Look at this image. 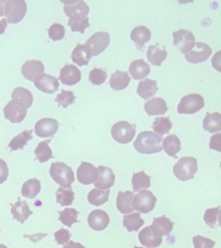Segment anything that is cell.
<instances>
[{"mask_svg":"<svg viewBox=\"0 0 221 248\" xmlns=\"http://www.w3.org/2000/svg\"><path fill=\"white\" fill-rule=\"evenodd\" d=\"M173 44L182 54L191 51L195 45V38L193 33L187 29H180L172 33Z\"/></svg>","mask_w":221,"mask_h":248,"instance_id":"10","label":"cell"},{"mask_svg":"<svg viewBox=\"0 0 221 248\" xmlns=\"http://www.w3.org/2000/svg\"><path fill=\"white\" fill-rule=\"evenodd\" d=\"M134 193L131 191H119L116 199V207L123 214H131L135 209L132 206Z\"/></svg>","mask_w":221,"mask_h":248,"instance_id":"26","label":"cell"},{"mask_svg":"<svg viewBox=\"0 0 221 248\" xmlns=\"http://www.w3.org/2000/svg\"><path fill=\"white\" fill-rule=\"evenodd\" d=\"M9 176V168L7 163L0 158V184H3L7 180Z\"/></svg>","mask_w":221,"mask_h":248,"instance_id":"50","label":"cell"},{"mask_svg":"<svg viewBox=\"0 0 221 248\" xmlns=\"http://www.w3.org/2000/svg\"><path fill=\"white\" fill-rule=\"evenodd\" d=\"M168 52L165 46L161 48L158 44L151 45L147 48V57L149 62L153 65L160 66L166 59Z\"/></svg>","mask_w":221,"mask_h":248,"instance_id":"25","label":"cell"},{"mask_svg":"<svg viewBox=\"0 0 221 248\" xmlns=\"http://www.w3.org/2000/svg\"><path fill=\"white\" fill-rule=\"evenodd\" d=\"M134 248H144L138 247V246H135V247H134Z\"/></svg>","mask_w":221,"mask_h":248,"instance_id":"56","label":"cell"},{"mask_svg":"<svg viewBox=\"0 0 221 248\" xmlns=\"http://www.w3.org/2000/svg\"><path fill=\"white\" fill-rule=\"evenodd\" d=\"M139 240L143 246L147 248H157L161 245L162 237L157 236L151 230V226L145 227L139 232Z\"/></svg>","mask_w":221,"mask_h":248,"instance_id":"24","label":"cell"},{"mask_svg":"<svg viewBox=\"0 0 221 248\" xmlns=\"http://www.w3.org/2000/svg\"><path fill=\"white\" fill-rule=\"evenodd\" d=\"M34 85L43 93L53 94L58 90L59 83L57 78L44 73L37 80L34 81Z\"/></svg>","mask_w":221,"mask_h":248,"instance_id":"19","label":"cell"},{"mask_svg":"<svg viewBox=\"0 0 221 248\" xmlns=\"http://www.w3.org/2000/svg\"><path fill=\"white\" fill-rule=\"evenodd\" d=\"M193 243L195 248H213L215 242L203 236H193Z\"/></svg>","mask_w":221,"mask_h":248,"instance_id":"48","label":"cell"},{"mask_svg":"<svg viewBox=\"0 0 221 248\" xmlns=\"http://www.w3.org/2000/svg\"><path fill=\"white\" fill-rule=\"evenodd\" d=\"M44 73V64L40 60H28L23 64L22 73L28 80L35 81Z\"/></svg>","mask_w":221,"mask_h":248,"instance_id":"14","label":"cell"},{"mask_svg":"<svg viewBox=\"0 0 221 248\" xmlns=\"http://www.w3.org/2000/svg\"><path fill=\"white\" fill-rule=\"evenodd\" d=\"M48 34L53 41L61 40L65 35V28L60 23H53L48 29Z\"/></svg>","mask_w":221,"mask_h":248,"instance_id":"47","label":"cell"},{"mask_svg":"<svg viewBox=\"0 0 221 248\" xmlns=\"http://www.w3.org/2000/svg\"><path fill=\"white\" fill-rule=\"evenodd\" d=\"M162 140V136L152 131L141 132L134 142V147L141 154H154L162 151L160 145Z\"/></svg>","mask_w":221,"mask_h":248,"instance_id":"1","label":"cell"},{"mask_svg":"<svg viewBox=\"0 0 221 248\" xmlns=\"http://www.w3.org/2000/svg\"><path fill=\"white\" fill-rule=\"evenodd\" d=\"M221 133H217L211 137L209 148L221 152Z\"/></svg>","mask_w":221,"mask_h":248,"instance_id":"51","label":"cell"},{"mask_svg":"<svg viewBox=\"0 0 221 248\" xmlns=\"http://www.w3.org/2000/svg\"><path fill=\"white\" fill-rule=\"evenodd\" d=\"M163 148L169 156L177 158L176 155L181 150V141L175 135H168L163 141Z\"/></svg>","mask_w":221,"mask_h":248,"instance_id":"32","label":"cell"},{"mask_svg":"<svg viewBox=\"0 0 221 248\" xmlns=\"http://www.w3.org/2000/svg\"><path fill=\"white\" fill-rule=\"evenodd\" d=\"M140 213H134L129 215H124L123 224L129 232H137L144 224Z\"/></svg>","mask_w":221,"mask_h":248,"instance_id":"34","label":"cell"},{"mask_svg":"<svg viewBox=\"0 0 221 248\" xmlns=\"http://www.w3.org/2000/svg\"><path fill=\"white\" fill-rule=\"evenodd\" d=\"M50 174L54 181L63 188H70L75 181L72 169L63 162L52 163Z\"/></svg>","mask_w":221,"mask_h":248,"instance_id":"2","label":"cell"},{"mask_svg":"<svg viewBox=\"0 0 221 248\" xmlns=\"http://www.w3.org/2000/svg\"><path fill=\"white\" fill-rule=\"evenodd\" d=\"M221 114L218 112H207L203 120V128L209 133H217L221 131Z\"/></svg>","mask_w":221,"mask_h":248,"instance_id":"33","label":"cell"},{"mask_svg":"<svg viewBox=\"0 0 221 248\" xmlns=\"http://www.w3.org/2000/svg\"><path fill=\"white\" fill-rule=\"evenodd\" d=\"M204 106V100L201 95L190 94L181 99L177 110L179 114H193L199 111Z\"/></svg>","mask_w":221,"mask_h":248,"instance_id":"6","label":"cell"},{"mask_svg":"<svg viewBox=\"0 0 221 248\" xmlns=\"http://www.w3.org/2000/svg\"><path fill=\"white\" fill-rule=\"evenodd\" d=\"M129 73L136 80L146 78L151 73V67L145 60L139 59L132 62L129 66Z\"/></svg>","mask_w":221,"mask_h":248,"instance_id":"23","label":"cell"},{"mask_svg":"<svg viewBox=\"0 0 221 248\" xmlns=\"http://www.w3.org/2000/svg\"><path fill=\"white\" fill-rule=\"evenodd\" d=\"M68 25L70 27L72 32H79L83 34L85 29L90 27L89 17H86V18L81 19H69Z\"/></svg>","mask_w":221,"mask_h":248,"instance_id":"45","label":"cell"},{"mask_svg":"<svg viewBox=\"0 0 221 248\" xmlns=\"http://www.w3.org/2000/svg\"><path fill=\"white\" fill-rule=\"evenodd\" d=\"M173 173L180 181L193 179L198 170L197 160L194 157H182L174 165Z\"/></svg>","mask_w":221,"mask_h":248,"instance_id":"3","label":"cell"},{"mask_svg":"<svg viewBox=\"0 0 221 248\" xmlns=\"http://www.w3.org/2000/svg\"><path fill=\"white\" fill-rule=\"evenodd\" d=\"M174 223L166 216H162L153 220L151 228L157 236L168 235L173 229Z\"/></svg>","mask_w":221,"mask_h":248,"instance_id":"21","label":"cell"},{"mask_svg":"<svg viewBox=\"0 0 221 248\" xmlns=\"http://www.w3.org/2000/svg\"><path fill=\"white\" fill-rule=\"evenodd\" d=\"M107 78L106 72L102 69L94 68L89 75V79L93 84L100 85L104 83Z\"/></svg>","mask_w":221,"mask_h":248,"instance_id":"46","label":"cell"},{"mask_svg":"<svg viewBox=\"0 0 221 248\" xmlns=\"http://www.w3.org/2000/svg\"><path fill=\"white\" fill-rule=\"evenodd\" d=\"M156 202L157 199L152 192L148 190H141L134 196L132 206L136 211L147 214L154 209Z\"/></svg>","mask_w":221,"mask_h":248,"instance_id":"5","label":"cell"},{"mask_svg":"<svg viewBox=\"0 0 221 248\" xmlns=\"http://www.w3.org/2000/svg\"><path fill=\"white\" fill-rule=\"evenodd\" d=\"M193 50L185 54V59L189 63H200L206 61L212 54V49L208 45L198 42L194 46Z\"/></svg>","mask_w":221,"mask_h":248,"instance_id":"11","label":"cell"},{"mask_svg":"<svg viewBox=\"0 0 221 248\" xmlns=\"http://www.w3.org/2000/svg\"><path fill=\"white\" fill-rule=\"evenodd\" d=\"M8 21L6 18H3L0 20V34H3L5 32V29L7 27Z\"/></svg>","mask_w":221,"mask_h":248,"instance_id":"53","label":"cell"},{"mask_svg":"<svg viewBox=\"0 0 221 248\" xmlns=\"http://www.w3.org/2000/svg\"><path fill=\"white\" fill-rule=\"evenodd\" d=\"M11 206L13 219L18 220L21 224H23L34 213L30 209L28 203L26 201H21L20 197H18V201L14 204H11Z\"/></svg>","mask_w":221,"mask_h":248,"instance_id":"20","label":"cell"},{"mask_svg":"<svg viewBox=\"0 0 221 248\" xmlns=\"http://www.w3.org/2000/svg\"><path fill=\"white\" fill-rule=\"evenodd\" d=\"M98 169L89 162L81 163L77 170V180L83 185H90L98 179Z\"/></svg>","mask_w":221,"mask_h":248,"instance_id":"12","label":"cell"},{"mask_svg":"<svg viewBox=\"0 0 221 248\" xmlns=\"http://www.w3.org/2000/svg\"><path fill=\"white\" fill-rule=\"evenodd\" d=\"M12 101L19 106L26 108H30L34 102V96L28 89L18 87L15 89L12 93Z\"/></svg>","mask_w":221,"mask_h":248,"instance_id":"22","label":"cell"},{"mask_svg":"<svg viewBox=\"0 0 221 248\" xmlns=\"http://www.w3.org/2000/svg\"><path fill=\"white\" fill-rule=\"evenodd\" d=\"M88 223L92 230L101 232L105 230L110 223L109 216L102 209H96L88 215Z\"/></svg>","mask_w":221,"mask_h":248,"instance_id":"16","label":"cell"},{"mask_svg":"<svg viewBox=\"0 0 221 248\" xmlns=\"http://www.w3.org/2000/svg\"><path fill=\"white\" fill-rule=\"evenodd\" d=\"M133 191H140L151 187V177L144 171L134 173L132 178Z\"/></svg>","mask_w":221,"mask_h":248,"instance_id":"36","label":"cell"},{"mask_svg":"<svg viewBox=\"0 0 221 248\" xmlns=\"http://www.w3.org/2000/svg\"><path fill=\"white\" fill-rule=\"evenodd\" d=\"M63 248H86L79 242H75L73 240L68 242V243L64 246Z\"/></svg>","mask_w":221,"mask_h":248,"instance_id":"52","label":"cell"},{"mask_svg":"<svg viewBox=\"0 0 221 248\" xmlns=\"http://www.w3.org/2000/svg\"><path fill=\"white\" fill-rule=\"evenodd\" d=\"M110 42L109 33L98 32L95 33L87 40L85 46L90 52L91 56H96L103 52Z\"/></svg>","mask_w":221,"mask_h":248,"instance_id":"7","label":"cell"},{"mask_svg":"<svg viewBox=\"0 0 221 248\" xmlns=\"http://www.w3.org/2000/svg\"><path fill=\"white\" fill-rule=\"evenodd\" d=\"M158 91L157 87V81L151 79H145L141 81L137 86V93L139 96L144 100H148L149 98L154 96Z\"/></svg>","mask_w":221,"mask_h":248,"instance_id":"29","label":"cell"},{"mask_svg":"<svg viewBox=\"0 0 221 248\" xmlns=\"http://www.w3.org/2000/svg\"><path fill=\"white\" fill-rule=\"evenodd\" d=\"M7 0H0V16H3L5 15V7Z\"/></svg>","mask_w":221,"mask_h":248,"instance_id":"54","label":"cell"},{"mask_svg":"<svg viewBox=\"0 0 221 248\" xmlns=\"http://www.w3.org/2000/svg\"><path fill=\"white\" fill-rule=\"evenodd\" d=\"M204 220L211 228L220 226L221 206L207 209L204 215Z\"/></svg>","mask_w":221,"mask_h":248,"instance_id":"40","label":"cell"},{"mask_svg":"<svg viewBox=\"0 0 221 248\" xmlns=\"http://www.w3.org/2000/svg\"><path fill=\"white\" fill-rule=\"evenodd\" d=\"M98 179L95 182V187L101 190H108L114 186L115 174L111 169L108 167L99 166Z\"/></svg>","mask_w":221,"mask_h":248,"instance_id":"18","label":"cell"},{"mask_svg":"<svg viewBox=\"0 0 221 248\" xmlns=\"http://www.w3.org/2000/svg\"><path fill=\"white\" fill-rule=\"evenodd\" d=\"M27 4L24 0H10L7 1L5 7V15L8 22L18 23L22 21L26 15Z\"/></svg>","mask_w":221,"mask_h":248,"instance_id":"8","label":"cell"},{"mask_svg":"<svg viewBox=\"0 0 221 248\" xmlns=\"http://www.w3.org/2000/svg\"><path fill=\"white\" fill-rule=\"evenodd\" d=\"M59 220L65 226L71 228V226L75 223L78 222L77 217H78L79 211L73 208H65L63 211H59Z\"/></svg>","mask_w":221,"mask_h":248,"instance_id":"41","label":"cell"},{"mask_svg":"<svg viewBox=\"0 0 221 248\" xmlns=\"http://www.w3.org/2000/svg\"><path fill=\"white\" fill-rule=\"evenodd\" d=\"M131 40L137 47H143L151 38V32L147 27L140 25L136 27L131 33Z\"/></svg>","mask_w":221,"mask_h":248,"instance_id":"30","label":"cell"},{"mask_svg":"<svg viewBox=\"0 0 221 248\" xmlns=\"http://www.w3.org/2000/svg\"><path fill=\"white\" fill-rule=\"evenodd\" d=\"M145 112L149 116L161 115L168 110L167 103L162 98H154L144 105Z\"/></svg>","mask_w":221,"mask_h":248,"instance_id":"27","label":"cell"},{"mask_svg":"<svg viewBox=\"0 0 221 248\" xmlns=\"http://www.w3.org/2000/svg\"><path fill=\"white\" fill-rule=\"evenodd\" d=\"M54 235H55L56 241L61 245L68 242L69 238L71 237L69 231L65 230V229H61V230L57 231L55 232Z\"/></svg>","mask_w":221,"mask_h":248,"instance_id":"49","label":"cell"},{"mask_svg":"<svg viewBox=\"0 0 221 248\" xmlns=\"http://www.w3.org/2000/svg\"><path fill=\"white\" fill-rule=\"evenodd\" d=\"M71 57L73 63L81 67L88 65L92 56L85 45L79 44L73 50Z\"/></svg>","mask_w":221,"mask_h":248,"instance_id":"31","label":"cell"},{"mask_svg":"<svg viewBox=\"0 0 221 248\" xmlns=\"http://www.w3.org/2000/svg\"><path fill=\"white\" fill-rule=\"evenodd\" d=\"M136 133V125L127 121H119L114 124L111 129L113 139L121 144L131 142Z\"/></svg>","mask_w":221,"mask_h":248,"instance_id":"4","label":"cell"},{"mask_svg":"<svg viewBox=\"0 0 221 248\" xmlns=\"http://www.w3.org/2000/svg\"><path fill=\"white\" fill-rule=\"evenodd\" d=\"M172 127V124L170 118L159 117L155 118L153 124V129L154 132L161 136L168 133Z\"/></svg>","mask_w":221,"mask_h":248,"instance_id":"42","label":"cell"},{"mask_svg":"<svg viewBox=\"0 0 221 248\" xmlns=\"http://www.w3.org/2000/svg\"><path fill=\"white\" fill-rule=\"evenodd\" d=\"M50 142H51V139L42 141L34 150L36 158L40 163L48 162L50 159L53 158L51 149L49 146Z\"/></svg>","mask_w":221,"mask_h":248,"instance_id":"39","label":"cell"},{"mask_svg":"<svg viewBox=\"0 0 221 248\" xmlns=\"http://www.w3.org/2000/svg\"><path fill=\"white\" fill-rule=\"evenodd\" d=\"M57 202L62 206H68L73 203L75 199V193L71 189H65L63 187L58 189L57 193Z\"/></svg>","mask_w":221,"mask_h":248,"instance_id":"43","label":"cell"},{"mask_svg":"<svg viewBox=\"0 0 221 248\" xmlns=\"http://www.w3.org/2000/svg\"><path fill=\"white\" fill-rule=\"evenodd\" d=\"M3 113L9 121L13 124L20 123L26 118L28 109L11 100L3 108Z\"/></svg>","mask_w":221,"mask_h":248,"instance_id":"15","label":"cell"},{"mask_svg":"<svg viewBox=\"0 0 221 248\" xmlns=\"http://www.w3.org/2000/svg\"><path fill=\"white\" fill-rule=\"evenodd\" d=\"M59 122L51 118H44L36 122L34 129L36 135L40 138L51 137L57 133Z\"/></svg>","mask_w":221,"mask_h":248,"instance_id":"13","label":"cell"},{"mask_svg":"<svg viewBox=\"0 0 221 248\" xmlns=\"http://www.w3.org/2000/svg\"><path fill=\"white\" fill-rule=\"evenodd\" d=\"M41 189L40 182L36 178L28 180L23 184L22 188V195L23 197L28 199H34Z\"/></svg>","mask_w":221,"mask_h":248,"instance_id":"37","label":"cell"},{"mask_svg":"<svg viewBox=\"0 0 221 248\" xmlns=\"http://www.w3.org/2000/svg\"><path fill=\"white\" fill-rule=\"evenodd\" d=\"M131 78L129 77L127 72L121 71L118 70L112 74L110 77L109 83L110 87L114 90L121 91L129 86Z\"/></svg>","mask_w":221,"mask_h":248,"instance_id":"28","label":"cell"},{"mask_svg":"<svg viewBox=\"0 0 221 248\" xmlns=\"http://www.w3.org/2000/svg\"><path fill=\"white\" fill-rule=\"evenodd\" d=\"M65 4L64 11L69 19H81L86 18L90 12V8L84 1L66 0L61 1Z\"/></svg>","mask_w":221,"mask_h":248,"instance_id":"9","label":"cell"},{"mask_svg":"<svg viewBox=\"0 0 221 248\" xmlns=\"http://www.w3.org/2000/svg\"><path fill=\"white\" fill-rule=\"evenodd\" d=\"M33 130H26L13 138L9 144L11 151L24 149L25 145L33 139Z\"/></svg>","mask_w":221,"mask_h":248,"instance_id":"35","label":"cell"},{"mask_svg":"<svg viewBox=\"0 0 221 248\" xmlns=\"http://www.w3.org/2000/svg\"><path fill=\"white\" fill-rule=\"evenodd\" d=\"M59 78L64 85L72 86L80 81L81 72L76 66L67 64L62 68Z\"/></svg>","mask_w":221,"mask_h":248,"instance_id":"17","label":"cell"},{"mask_svg":"<svg viewBox=\"0 0 221 248\" xmlns=\"http://www.w3.org/2000/svg\"><path fill=\"white\" fill-rule=\"evenodd\" d=\"M75 100V96L72 91L63 89L61 94L57 95L55 101L59 104V107L63 106V108H66L68 106L72 104Z\"/></svg>","mask_w":221,"mask_h":248,"instance_id":"44","label":"cell"},{"mask_svg":"<svg viewBox=\"0 0 221 248\" xmlns=\"http://www.w3.org/2000/svg\"><path fill=\"white\" fill-rule=\"evenodd\" d=\"M0 248H8L6 246L3 245V244H0Z\"/></svg>","mask_w":221,"mask_h":248,"instance_id":"55","label":"cell"},{"mask_svg":"<svg viewBox=\"0 0 221 248\" xmlns=\"http://www.w3.org/2000/svg\"><path fill=\"white\" fill-rule=\"evenodd\" d=\"M110 193V191L108 189L103 191V190L93 189L88 193V201L90 204L94 205L95 206H100L108 201Z\"/></svg>","mask_w":221,"mask_h":248,"instance_id":"38","label":"cell"}]
</instances>
